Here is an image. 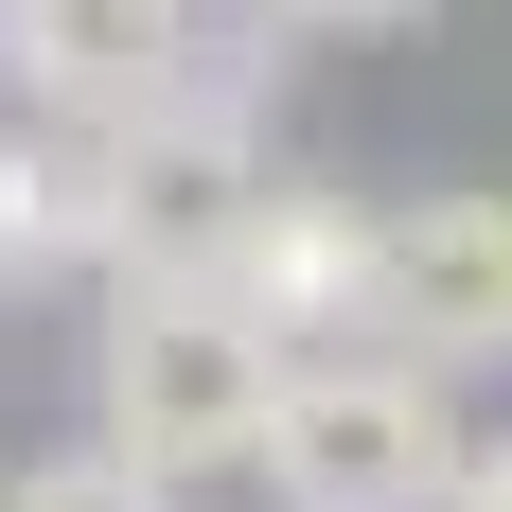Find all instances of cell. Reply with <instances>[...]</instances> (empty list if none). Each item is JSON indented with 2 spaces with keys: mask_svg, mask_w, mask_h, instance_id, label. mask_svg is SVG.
I'll return each mask as SVG.
<instances>
[{
  "mask_svg": "<svg viewBox=\"0 0 512 512\" xmlns=\"http://www.w3.org/2000/svg\"><path fill=\"white\" fill-rule=\"evenodd\" d=\"M283 336H265L230 283H106L89 336V442H124L142 477H265V424H283Z\"/></svg>",
  "mask_w": 512,
  "mask_h": 512,
  "instance_id": "1",
  "label": "cell"
},
{
  "mask_svg": "<svg viewBox=\"0 0 512 512\" xmlns=\"http://www.w3.org/2000/svg\"><path fill=\"white\" fill-rule=\"evenodd\" d=\"M477 424L442 371L407 354H301L283 371V424H265V495L283 512H460Z\"/></svg>",
  "mask_w": 512,
  "mask_h": 512,
  "instance_id": "2",
  "label": "cell"
},
{
  "mask_svg": "<svg viewBox=\"0 0 512 512\" xmlns=\"http://www.w3.org/2000/svg\"><path fill=\"white\" fill-rule=\"evenodd\" d=\"M106 177H124V265H106V283H212L230 230H248V195H265L248 71H195L177 106H142V124L106 142Z\"/></svg>",
  "mask_w": 512,
  "mask_h": 512,
  "instance_id": "3",
  "label": "cell"
},
{
  "mask_svg": "<svg viewBox=\"0 0 512 512\" xmlns=\"http://www.w3.org/2000/svg\"><path fill=\"white\" fill-rule=\"evenodd\" d=\"M371 354L442 371V389L512 371V195H407L371 230Z\"/></svg>",
  "mask_w": 512,
  "mask_h": 512,
  "instance_id": "4",
  "label": "cell"
},
{
  "mask_svg": "<svg viewBox=\"0 0 512 512\" xmlns=\"http://www.w3.org/2000/svg\"><path fill=\"white\" fill-rule=\"evenodd\" d=\"M212 71L195 0H0V89L36 106V124H89V142H124L142 106H177Z\"/></svg>",
  "mask_w": 512,
  "mask_h": 512,
  "instance_id": "5",
  "label": "cell"
},
{
  "mask_svg": "<svg viewBox=\"0 0 512 512\" xmlns=\"http://www.w3.org/2000/svg\"><path fill=\"white\" fill-rule=\"evenodd\" d=\"M371 230H389V212L318 195V177H265L212 283H230V301L283 336V354H371Z\"/></svg>",
  "mask_w": 512,
  "mask_h": 512,
  "instance_id": "6",
  "label": "cell"
},
{
  "mask_svg": "<svg viewBox=\"0 0 512 512\" xmlns=\"http://www.w3.org/2000/svg\"><path fill=\"white\" fill-rule=\"evenodd\" d=\"M124 265V177H106L89 124H0V301H36V283H106Z\"/></svg>",
  "mask_w": 512,
  "mask_h": 512,
  "instance_id": "7",
  "label": "cell"
},
{
  "mask_svg": "<svg viewBox=\"0 0 512 512\" xmlns=\"http://www.w3.org/2000/svg\"><path fill=\"white\" fill-rule=\"evenodd\" d=\"M0 512H177V477H142L124 442H53V460L0 477Z\"/></svg>",
  "mask_w": 512,
  "mask_h": 512,
  "instance_id": "8",
  "label": "cell"
},
{
  "mask_svg": "<svg viewBox=\"0 0 512 512\" xmlns=\"http://www.w3.org/2000/svg\"><path fill=\"white\" fill-rule=\"evenodd\" d=\"M389 18H424V0H265V36H389Z\"/></svg>",
  "mask_w": 512,
  "mask_h": 512,
  "instance_id": "9",
  "label": "cell"
},
{
  "mask_svg": "<svg viewBox=\"0 0 512 512\" xmlns=\"http://www.w3.org/2000/svg\"><path fill=\"white\" fill-rule=\"evenodd\" d=\"M460 512H512V424H495V442L460 460Z\"/></svg>",
  "mask_w": 512,
  "mask_h": 512,
  "instance_id": "10",
  "label": "cell"
}]
</instances>
